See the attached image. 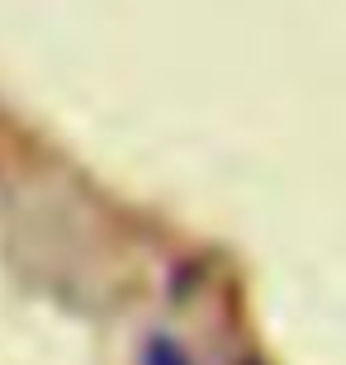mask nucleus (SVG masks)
Returning <instances> with one entry per match:
<instances>
[{"label": "nucleus", "instance_id": "obj_1", "mask_svg": "<svg viewBox=\"0 0 346 365\" xmlns=\"http://www.w3.org/2000/svg\"><path fill=\"white\" fill-rule=\"evenodd\" d=\"M147 365H190L185 356H180V346L166 337H152V346H147Z\"/></svg>", "mask_w": 346, "mask_h": 365}]
</instances>
